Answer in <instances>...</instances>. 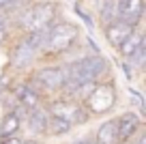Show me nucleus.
I'll list each match as a JSON object with an SVG mask.
<instances>
[{
  "mask_svg": "<svg viewBox=\"0 0 146 144\" xmlns=\"http://www.w3.org/2000/svg\"><path fill=\"white\" fill-rule=\"evenodd\" d=\"M67 73V84H84V82H101V77L108 75L110 63L99 52L82 56L78 60H67L62 63Z\"/></svg>",
  "mask_w": 146,
  "mask_h": 144,
  "instance_id": "nucleus-3",
  "label": "nucleus"
},
{
  "mask_svg": "<svg viewBox=\"0 0 146 144\" xmlns=\"http://www.w3.org/2000/svg\"><path fill=\"white\" fill-rule=\"evenodd\" d=\"M26 84L30 88H35L36 93L41 95H60L67 84V73H64L62 63L60 65H43V67L35 69L28 75Z\"/></svg>",
  "mask_w": 146,
  "mask_h": 144,
  "instance_id": "nucleus-4",
  "label": "nucleus"
},
{
  "mask_svg": "<svg viewBox=\"0 0 146 144\" xmlns=\"http://www.w3.org/2000/svg\"><path fill=\"white\" fill-rule=\"evenodd\" d=\"M135 28L137 26H131V24L123 22V19H114L112 24H108V26L103 28V37H105V41L110 43V47H114V50H116V47H118V45L123 43Z\"/></svg>",
  "mask_w": 146,
  "mask_h": 144,
  "instance_id": "nucleus-11",
  "label": "nucleus"
},
{
  "mask_svg": "<svg viewBox=\"0 0 146 144\" xmlns=\"http://www.w3.org/2000/svg\"><path fill=\"white\" fill-rule=\"evenodd\" d=\"M11 39H13V30H11V26H0V50L7 47Z\"/></svg>",
  "mask_w": 146,
  "mask_h": 144,
  "instance_id": "nucleus-17",
  "label": "nucleus"
},
{
  "mask_svg": "<svg viewBox=\"0 0 146 144\" xmlns=\"http://www.w3.org/2000/svg\"><path fill=\"white\" fill-rule=\"evenodd\" d=\"M75 13L80 15V19H82L86 26H90V28L95 26V19H92V15H90V13H88V11L82 7V2H80V0H75Z\"/></svg>",
  "mask_w": 146,
  "mask_h": 144,
  "instance_id": "nucleus-16",
  "label": "nucleus"
},
{
  "mask_svg": "<svg viewBox=\"0 0 146 144\" xmlns=\"http://www.w3.org/2000/svg\"><path fill=\"white\" fill-rule=\"evenodd\" d=\"M116 105V84L112 80H101L97 82V86L92 88V93L86 97L84 108L90 116H99L105 114Z\"/></svg>",
  "mask_w": 146,
  "mask_h": 144,
  "instance_id": "nucleus-6",
  "label": "nucleus"
},
{
  "mask_svg": "<svg viewBox=\"0 0 146 144\" xmlns=\"http://www.w3.org/2000/svg\"><path fill=\"white\" fill-rule=\"evenodd\" d=\"M7 52H9V67L19 73L30 71L41 58L39 50L28 41L26 35H15L7 45Z\"/></svg>",
  "mask_w": 146,
  "mask_h": 144,
  "instance_id": "nucleus-5",
  "label": "nucleus"
},
{
  "mask_svg": "<svg viewBox=\"0 0 146 144\" xmlns=\"http://www.w3.org/2000/svg\"><path fill=\"white\" fill-rule=\"evenodd\" d=\"M22 144H39V140H36V138H28V140H24Z\"/></svg>",
  "mask_w": 146,
  "mask_h": 144,
  "instance_id": "nucleus-21",
  "label": "nucleus"
},
{
  "mask_svg": "<svg viewBox=\"0 0 146 144\" xmlns=\"http://www.w3.org/2000/svg\"><path fill=\"white\" fill-rule=\"evenodd\" d=\"M24 138L19 135H11V138H0V144H22Z\"/></svg>",
  "mask_w": 146,
  "mask_h": 144,
  "instance_id": "nucleus-18",
  "label": "nucleus"
},
{
  "mask_svg": "<svg viewBox=\"0 0 146 144\" xmlns=\"http://www.w3.org/2000/svg\"><path fill=\"white\" fill-rule=\"evenodd\" d=\"M71 129H73V127L69 125V123L60 121V118L50 116V121H47V133H50V135H67Z\"/></svg>",
  "mask_w": 146,
  "mask_h": 144,
  "instance_id": "nucleus-15",
  "label": "nucleus"
},
{
  "mask_svg": "<svg viewBox=\"0 0 146 144\" xmlns=\"http://www.w3.org/2000/svg\"><path fill=\"white\" fill-rule=\"evenodd\" d=\"M73 144H95V138H90V135H86V138L78 140V142H73Z\"/></svg>",
  "mask_w": 146,
  "mask_h": 144,
  "instance_id": "nucleus-19",
  "label": "nucleus"
},
{
  "mask_svg": "<svg viewBox=\"0 0 146 144\" xmlns=\"http://www.w3.org/2000/svg\"><path fill=\"white\" fill-rule=\"evenodd\" d=\"M142 129V118L135 112H125L116 118V133H118V144H127L135 133Z\"/></svg>",
  "mask_w": 146,
  "mask_h": 144,
  "instance_id": "nucleus-9",
  "label": "nucleus"
},
{
  "mask_svg": "<svg viewBox=\"0 0 146 144\" xmlns=\"http://www.w3.org/2000/svg\"><path fill=\"white\" fill-rule=\"evenodd\" d=\"M11 95L15 97V103H17L19 108H24L26 112H28V110H35V108H41L43 97L36 93L35 88H30L26 82H19V84H15L13 90H11Z\"/></svg>",
  "mask_w": 146,
  "mask_h": 144,
  "instance_id": "nucleus-10",
  "label": "nucleus"
},
{
  "mask_svg": "<svg viewBox=\"0 0 146 144\" xmlns=\"http://www.w3.org/2000/svg\"><path fill=\"white\" fill-rule=\"evenodd\" d=\"M116 17L131 26H142L144 0H116Z\"/></svg>",
  "mask_w": 146,
  "mask_h": 144,
  "instance_id": "nucleus-8",
  "label": "nucleus"
},
{
  "mask_svg": "<svg viewBox=\"0 0 146 144\" xmlns=\"http://www.w3.org/2000/svg\"><path fill=\"white\" fill-rule=\"evenodd\" d=\"M47 114L54 116V118H60V121H64V123H69L71 127L84 125V123H88V118H90V114L86 112L84 103L73 101V99H64V97H58V99L52 101V103L47 105Z\"/></svg>",
  "mask_w": 146,
  "mask_h": 144,
  "instance_id": "nucleus-7",
  "label": "nucleus"
},
{
  "mask_svg": "<svg viewBox=\"0 0 146 144\" xmlns=\"http://www.w3.org/2000/svg\"><path fill=\"white\" fill-rule=\"evenodd\" d=\"M80 37H82L80 24H73L69 19L58 17L54 24H50L47 41H45V47H43L39 60H58L62 56H67L69 52H73L78 47Z\"/></svg>",
  "mask_w": 146,
  "mask_h": 144,
  "instance_id": "nucleus-2",
  "label": "nucleus"
},
{
  "mask_svg": "<svg viewBox=\"0 0 146 144\" xmlns=\"http://www.w3.org/2000/svg\"><path fill=\"white\" fill-rule=\"evenodd\" d=\"M60 17V5L56 0H32L11 19V30L15 35H30L43 30Z\"/></svg>",
  "mask_w": 146,
  "mask_h": 144,
  "instance_id": "nucleus-1",
  "label": "nucleus"
},
{
  "mask_svg": "<svg viewBox=\"0 0 146 144\" xmlns=\"http://www.w3.org/2000/svg\"><path fill=\"white\" fill-rule=\"evenodd\" d=\"M26 127L35 138L39 135H45L47 133V121H50V114H47L45 108H35V110H28L26 114Z\"/></svg>",
  "mask_w": 146,
  "mask_h": 144,
  "instance_id": "nucleus-12",
  "label": "nucleus"
},
{
  "mask_svg": "<svg viewBox=\"0 0 146 144\" xmlns=\"http://www.w3.org/2000/svg\"><path fill=\"white\" fill-rule=\"evenodd\" d=\"M95 144H118V133H116V118L101 123V127L97 129V133L92 135Z\"/></svg>",
  "mask_w": 146,
  "mask_h": 144,
  "instance_id": "nucleus-14",
  "label": "nucleus"
},
{
  "mask_svg": "<svg viewBox=\"0 0 146 144\" xmlns=\"http://www.w3.org/2000/svg\"><path fill=\"white\" fill-rule=\"evenodd\" d=\"M144 41H146V37H144V30H142V26H137L135 30H133L131 35H129L127 39H125L123 43L118 45V47H116V52H118V56H120L123 60H127L129 56H131L133 52H135L137 47H140V45L144 43Z\"/></svg>",
  "mask_w": 146,
  "mask_h": 144,
  "instance_id": "nucleus-13",
  "label": "nucleus"
},
{
  "mask_svg": "<svg viewBox=\"0 0 146 144\" xmlns=\"http://www.w3.org/2000/svg\"><path fill=\"white\" fill-rule=\"evenodd\" d=\"M135 144H146V135L140 133V135H137V142H135Z\"/></svg>",
  "mask_w": 146,
  "mask_h": 144,
  "instance_id": "nucleus-20",
  "label": "nucleus"
}]
</instances>
